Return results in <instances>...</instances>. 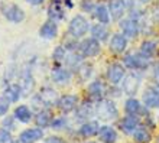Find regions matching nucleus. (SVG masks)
<instances>
[{
  "label": "nucleus",
  "instance_id": "nucleus-5",
  "mask_svg": "<svg viewBox=\"0 0 159 143\" xmlns=\"http://www.w3.org/2000/svg\"><path fill=\"white\" fill-rule=\"evenodd\" d=\"M80 52L84 55V58H94L101 52L100 41H97L96 38H84L78 45Z\"/></svg>",
  "mask_w": 159,
  "mask_h": 143
},
{
  "label": "nucleus",
  "instance_id": "nucleus-45",
  "mask_svg": "<svg viewBox=\"0 0 159 143\" xmlns=\"http://www.w3.org/2000/svg\"><path fill=\"white\" fill-rule=\"evenodd\" d=\"M83 143H98V142H93V140H87V142H83Z\"/></svg>",
  "mask_w": 159,
  "mask_h": 143
},
{
  "label": "nucleus",
  "instance_id": "nucleus-18",
  "mask_svg": "<svg viewBox=\"0 0 159 143\" xmlns=\"http://www.w3.org/2000/svg\"><path fill=\"white\" fill-rule=\"evenodd\" d=\"M51 78H52V81L57 83V84L64 85V84H68V83L71 81L72 72L70 68H64V67L57 65V67H54L51 69Z\"/></svg>",
  "mask_w": 159,
  "mask_h": 143
},
{
  "label": "nucleus",
  "instance_id": "nucleus-29",
  "mask_svg": "<svg viewBox=\"0 0 159 143\" xmlns=\"http://www.w3.org/2000/svg\"><path fill=\"white\" fill-rule=\"evenodd\" d=\"M94 17L97 19V22L98 23H103V25H107V23H110V19H111V16H110V12H109V7L106 6L104 3H97L96 7H94Z\"/></svg>",
  "mask_w": 159,
  "mask_h": 143
},
{
  "label": "nucleus",
  "instance_id": "nucleus-14",
  "mask_svg": "<svg viewBox=\"0 0 159 143\" xmlns=\"http://www.w3.org/2000/svg\"><path fill=\"white\" fill-rule=\"evenodd\" d=\"M142 103L146 109H159V88L146 87L142 93Z\"/></svg>",
  "mask_w": 159,
  "mask_h": 143
},
{
  "label": "nucleus",
  "instance_id": "nucleus-4",
  "mask_svg": "<svg viewBox=\"0 0 159 143\" xmlns=\"http://www.w3.org/2000/svg\"><path fill=\"white\" fill-rule=\"evenodd\" d=\"M142 84V77L138 71H133L130 74H126V77L121 81V91L129 97H134V94L139 91V87Z\"/></svg>",
  "mask_w": 159,
  "mask_h": 143
},
{
  "label": "nucleus",
  "instance_id": "nucleus-43",
  "mask_svg": "<svg viewBox=\"0 0 159 143\" xmlns=\"http://www.w3.org/2000/svg\"><path fill=\"white\" fill-rule=\"evenodd\" d=\"M153 16H155V19L159 22V6L155 9V13H153Z\"/></svg>",
  "mask_w": 159,
  "mask_h": 143
},
{
  "label": "nucleus",
  "instance_id": "nucleus-46",
  "mask_svg": "<svg viewBox=\"0 0 159 143\" xmlns=\"http://www.w3.org/2000/svg\"><path fill=\"white\" fill-rule=\"evenodd\" d=\"M15 143H22V142H20V140H15Z\"/></svg>",
  "mask_w": 159,
  "mask_h": 143
},
{
  "label": "nucleus",
  "instance_id": "nucleus-8",
  "mask_svg": "<svg viewBox=\"0 0 159 143\" xmlns=\"http://www.w3.org/2000/svg\"><path fill=\"white\" fill-rule=\"evenodd\" d=\"M126 77V67L120 62H113L110 64L107 68V80L111 85H119L121 84L123 78Z\"/></svg>",
  "mask_w": 159,
  "mask_h": 143
},
{
  "label": "nucleus",
  "instance_id": "nucleus-35",
  "mask_svg": "<svg viewBox=\"0 0 159 143\" xmlns=\"http://www.w3.org/2000/svg\"><path fill=\"white\" fill-rule=\"evenodd\" d=\"M67 49H65V47H62V45H59V47H57L54 49V52H52V61H54L57 65H59V64L65 62V58H67Z\"/></svg>",
  "mask_w": 159,
  "mask_h": 143
},
{
  "label": "nucleus",
  "instance_id": "nucleus-25",
  "mask_svg": "<svg viewBox=\"0 0 159 143\" xmlns=\"http://www.w3.org/2000/svg\"><path fill=\"white\" fill-rule=\"evenodd\" d=\"M39 36L43 39H55L58 36V25L54 20H46L39 28Z\"/></svg>",
  "mask_w": 159,
  "mask_h": 143
},
{
  "label": "nucleus",
  "instance_id": "nucleus-33",
  "mask_svg": "<svg viewBox=\"0 0 159 143\" xmlns=\"http://www.w3.org/2000/svg\"><path fill=\"white\" fill-rule=\"evenodd\" d=\"M75 74H77V77H78V80L81 81V83L88 81L93 75V65L91 64H88V62H83L75 69Z\"/></svg>",
  "mask_w": 159,
  "mask_h": 143
},
{
  "label": "nucleus",
  "instance_id": "nucleus-2",
  "mask_svg": "<svg viewBox=\"0 0 159 143\" xmlns=\"http://www.w3.org/2000/svg\"><path fill=\"white\" fill-rule=\"evenodd\" d=\"M90 28L91 26L83 15H75L68 23V34L74 39H81L88 34Z\"/></svg>",
  "mask_w": 159,
  "mask_h": 143
},
{
  "label": "nucleus",
  "instance_id": "nucleus-16",
  "mask_svg": "<svg viewBox=\"0 0 159 143\" xmlns=\"http://www.w3.org/2000/svg\"><path fill=\"white\" fill-rule=\"evenodd\" d=\"M100 122L98 120H88L85 123H81V126L78 127V136L84 137V139H90V137H94V136L98 135L100 132Z\"/></svg>",
  "mask_w": 159,
  "mask_h": 143
},
{
  "label": "nucleus",
  "instance_id": "nucleus-3",
  "mask_svg": "<svg viewBox=\"0 0 159 143\" xmlns=\"http://www.w3.org/2000/svg\"><path fill=\"white\" fill-rule=\"evenodd\" d=\"M123 65L133 71H143L151 65V59L145 58L140 52H129L123 56Z\"/></svg>",
  "mask_w": 159,
  "mask_h": 143
},
{
  "label": "nucleus",
  "instance_id": "nucleus-26",
  "mask_svg": "<svg viewBox=\"0 0 159 143\" xmlns=\"http://www.w3.org/2000/svg\"><path fill=\"white\" fill-rule=\"evenodd\" d=\"M2 96H3L6 100L10 101V103H17L23 94H22L20 85L16 84V83H12V84H7V87L4 88V91H3Z\"/></svg>",
  "mask_w": 159,
  "mask_h": 143
},
{
  "label": "nucleus",
  "instance_id": "nucleus-44",
  "mask_svg": "<svg viewBox=\"0 0 159 143\" xmlns=\"http://www.w3.org/2000/svg\"><path fill=\"white\" fill-rule=\"evenodd\" d=\"M140 3H143V4H146V3H149V2H152V0H139Z\"/></svg>",
  "mask_w": 159,
  "mask_h": 143
},
{
  "label": "nucleus",
  "instance_id": "nucleus-7",
  "mask_svg": "<svg viewBox=\"0 0 159 143\" xmlns=\"http://www.w3.org/2000/svg\"><path fill=\"white\" fill-rule=\"evenodd\" d=\"M119 28H120L121 34L125 35L127 39H134L140 34V25L138 20H134L132 17H126L119 22Z\"/></svg>",
  "mask_w": 159,
  "mask_h": 143
},
{
  "label": "nucleus",
  "instance_id": "nucleus-24",
  "mask_svg": "<svg viewBox=\"0 0 159 143\" xmlns=\"http://www.w3.org/2000/svg\"><path fill=\"white\" fill-rule=\"evenodd\" d=\"M52 111L51 109H42L39 111H36L34 116V122L36 124V127H41V129H46V127L51 126V122H52Z\"/></svg>",
  "mask_w": 159,
  "mask_h": 143
},
{
  "label": "nucleus",
  "instance_id": "nucleus-15",
  "mask_svg": "<svg viewBox=\"0 0 159 143\" xmlns=\"http://www.w3.org/2000/svg\"><path fill=\"white\" fill-rule=\"evenodd\" d=\"M36 94H38V97L41 98V103L43 104L45 109H51V107L57 105V103H58V100H59L58 93H57L54 88H51V87H42L41 91Z\"/></svg>",
  "mask_w": 159,
  "mask_h": 143
},
{
  "label": "nucleus",
  "instance_id": "nucleus-39",
  "mask_svg": "<svg viewBox=\"0 0 159 143\" xmlns=\"http://www.w3.org/2000/svg\"><path fill=\"white\" fill-rule=\"evenodd\" d=\"M80 7L83 12H94V7H96V3L93 2V0H81V3H80Z\"/></svg>",
  "mask_w": 159,
  "mask_h": 143
},
{
  "label": "nucleus",
  "instance_id": "nucleus-17",
  "mask_svg": "<svg viewBox=\"0 0 159 143\" xmlns=\"http://www.w3.org/2000/svg\"><path fill=\"white\" fill-rule=\"evenodd\" d=\"M17 84L20 85L22 94H23V96H29L30 91H32L35 87L34 75H32V72H30L29 68H23L20 71V77H19V83H17Z\"/></svg>",
  "mask_w": 159,
  "mask_h": 143
},
{
  "label": "nucleus",
  "instance_id": "nucleus-27",
  "mask_svg": "<svg viewBox=\"0 0 159 143\" xmlns=\"http://www.w3.org/2000/svg\"><path fill=\"white\" fill-rule=\"evenodd\" d=\"M133 142L134 143H151L152 140V132L149 130V127L146 124H140V126L133 132Z\"/></svg>",
  "mask_w": 159,
  "mask_h": 143
},
{
  "label": "nucleus",
  "instance_id": "nucleus-47",
  "mask_svg": "<svg viewBox=\"0 0 159 143\" xmlns=\"http://www.w3.org/2000/svg\"><path fill=\"white\" fill-rule=\"evenodd\" d=\"M156 143H159V136H158V139H156Z\"/></svg>",
  "mask_w": 159,
  "mask_h": 143
},
{
  "label": "nucleus",
  "instance_id": "nucleus-23",
  "mask_svg": "<svg viewBox=\"0 0 159 143\" xmlns=\"http://www.w3.org/2000/svg\"><path fill=\"white\" fill-rule=\"evenodd\" d=\"M109 48L114 54H123L127 48V38L123 34H113L109 41Z\"/></svg>",
  "mask_w": 159,
  "mask_h": 143
},
{
  "label": "nucleus",
  "instance_id": "nucleus-28",
  "mask_svg": "<svg viewBox=\"0 0 159 143\" xmlns=\"http://www.w3.org/2000/svg\"><path fill=\"white\" fill-rule=\"evenodd\" d=\"M90 34H91L93 38H96L97 41L100 42H104L107 41L110 36V30L107 28V25H103V23H96L90 28Z\"/></svg>",
  "mask_w": 159,
  "mask_h": 143
},
{
  "label": "nucleus",
  "instance_id": "nucleus-20",
  "mask_svg": "<svg viewBox=\"0 0 159 143\" xmlns=\"http://www.w3.org/2000/svg\"><path fill=\"white\" fill-rule=\"evenodd\" d=\"M87 94H88V97H90V101H96V103H98L100 100L104 98V94H106L104 84H103L100 80L91 81L87 87Z\"/></svg>",
  "mask_w": 159,
  "mask_h": 143
},
{
  "label": "nucleus",
  "instance_id": "nucleus-11",
  "mask_svg": "<svg viewBox=\"0 0 159 143\" xmlns=\"http://www.w3.org/2000/svg\"><path fill=\"white\" fill-rule=\"evenodd\" d=\"M140 117L139 116H132V114H126L121 118H119V129H120L125 135H133V132L140 126Z\"/></svg>",
  "mask_w": 159,
  "mask_h": 143
},
{
  "label": "nucleus",
  "instance_id": "nucleus-21",
  "mask_svg": "<svg viewBox=\"0 0 159 143\" xmlns=\"http://www.w3.org/2000/svg\"><path fill=\"white\" fill-rule=\"evenodd\" d=\"M107 7H109L110 16L113 20H121L123 15L127 10V3L126 0H110Z\"/></svg>",
  "mask_w": 159,
  "mask_h": 143
},
{
  "label": "nucleus",
  "instance_id": "nucleus-36",
  "mask_svg": "<svg viewBox=\"0 0 159 143\" xmlns=\"http://www.w3.org/2000/svg\"><path fill=\"white\" fill-rule=\"evenodd\" d=\"M16 117L13 116V114H10V116H4V118L2 120V127L3 129H6V130L9 132H13L15 129H16Z\"/></svg>",
  "mask_w": 159,
  "mask_h": 143
},
{
  "label": "nucleus",
  "instance_id": "nucleus-30",
  "mask_svg": "<svg viewBox=\"0 0 159 143\" xmlns=\"http://www.w3.org/2000/svg\"><path fill=\"white\" fill-rule=\"evenodd\" d=\"M64 15H65V12H64L61 3H59L58 0L52 2L51 6H49V9H48V17H49V20H54V22L62 20Z\"/></svg>",
  "mask_w": 159,
  "mask_h": 143
},
{
  "label": "nucleus",
  "instance_id": "nucleus-41",
  "mask_svg": "<svg viewBox=\"0 0 159 143\" xmlns=\"http://www.w3.org/2000/svg\"><path fill=\"white\" fill-rule=\"evenodd\" d=\"M153 80H155V84L158 85L159 88V67H156L155 71H153Z\"/></svg>",
  "mask_w": 159,
  "mask_h": 143
},
{
  "label": "nucleus",
  "instance_id": "nucleus-9",
  "mask_svg": "<svg viewBox=\"0 0 159 143\" xmlns=\"http://www.w3.org/2000/svg\"><path fill=\"white\" fill-rule=\"evenodd\" d=\"M93 116H96V110L93 107L91 101H84L74 110V120L78 123L88 122V120H91Z\"/></svg>",
  "mask_w": 159,
  "mask_h": 143
},
{
  "label": "nucleus",
  "instance_id": "nucleus-13",
  "mask_svg": "<svg viewBox=\"0 0 159 143\" xmlns=\"http://www.w3.org/2000/svg\"><path fill=\"white\" fill-rule=\"evenodd\" d=\"M45 136V132L41 127H29V129H25L19 133V137L17 140H20L22 143H36L39 140L43 139Z\"/></svg>",
  "mask_w": 159,
  "mask_h": 143
},
{
  "label": "nucleus",
  "instance_id": "nucleus-1",
  "mask_svg": "<svg viewBox=\"0 0 159 143\" xmlns=\"http://www.w3.org/2000/svg\"><path fill=\"white\" fill-rule=\"evenodd\" d=\"M96 117L98 122H114L119 120V109L116 103L110 98H103L98 103H96Z\"/></svg>",
  "mask_w": 159,
  "mask_h": 143
},
{
  "label": "nucleus",
  "instance_id": "nucleus-34",
  "mask_svg": "<svg viewBox=\"0 0 159 143\" xmlns=\"http://www.w3.org/2000/svg\"><path fill=\"white\" fill-rule=\"evenodd\" d=\"M67 127H68V117L65 114H62V116H57V117L52 118L49 129H52V130H62V129H67Z\"/></svg>",
  "mask_w": 159,
  "mask_h": 143
},
{
  "label": "nucleus",
  "instance_id": "nucleus-40",
  "mask_svg": "<svg viewBox=\"0 0 159 143\" xmlns=\"http://www.w3.org/2000/svg\"><path fill=\"white\" fill-rule=\"evenodd\" d=\"M45 143H67V142L62 137H59V136H49V137L45 139Z\"/></svg>",
  "mask_w": 159,
  "mask_h": 143
},
{
  "label": "nucleus",
  "instance_id": "nucleus-42",
  "mask_svg": "<svg viewBox=\"0 0 159 143\" xmlns=\"http://www.w3.org/2000/svg\"><path fill=\"white\" fill-rule=\"evenodd\" d=\"M29 4H32V6H39V4H42L45 0H26Z\"/></svg>",
  "mask_w": 159,
  "mask_h": 143
},
{
  "label": "nucleus",
  "instance_id": "nucleus-6",
  "mask_svg": "<svg viewBox=\"0 0 159 143\" xmlns=\"http://www.w3.org/2000/svg\"><path fill=\"white\" fill-rule=\"evenodd\" d=\"M2 13L12 23H20V22L25 20V12L17 4H13V3L2 4Z\"/></svg>",
  "mask_w": 159,
  "mask_h": 143
},
{
  "label": "nucleus",
  "instance_id": "nucleus-22",
  "mask_svg": "<svg viewBox=\"0 0 159 143\" xmlns=\"http://www.w3.org/2000/svg\"><path fill=\"white\" fill-rule=\"evenodd\" d=\"M100 143H116L119 139V133L113 126L110 124H103L100 127V132L97 135Z\"/></svg>",
  "mask_w": 159,
  "mask_h": 143
},
{
  "label": "nucleus",
  "instance_id": "nucleus-19",
  "mask_svg": "<svg viewBox=\"0 0 159 143\" xmlns=\"http://www.w3.org/2000/svg\"><path fill=\"white\" fill-rule=\"evenodd\" d=\"M13 116L16 117V120L19 123H23V124H28L34 120V110L32 107H29L28 104H19L15 107L13 110Z\"/></svg>",
  "mask_w": 159,
  "mask_h": 143
},
{
  "label": "nucleus",
  "instance_id": "nucleus-12",
  "mask_svg": "<svg viewBox=\"0 0 159 143\" xmlns=\"http://www.w3.org/2000/svg\"><path fill=\"white\" fill-rule=\"evenodd\" d=\"M125 113L132 114V116L143 117V116H148V109L143 105L142 101H139L138 98L129 97V98L125 101Z\"/></svg>",
  "mask_w": 159,
  "mask_h": 143
},
{
  "label": "nucleus",
  "instance_id": "nucleus-10",
  "mask_svg": "<svg viewBox=\"0 0 159 143\" xmlns=\"http://www.w3.org/2000/svg\"><path fill=\"white\" fill-rule=\"evenodd\" d=\"M78 104H80L78 96H75V94H64V96L59 97L57 107H58L59 111L62 114H68L71 111H74L78 107Z\"/></svg>",
  "mask_w": 159,
  "mask_h": 143
},
{
  "label": "nucleus",
  "instance_id": "nucleus-32",
  "mask_svg": "<svg viewBox=\"0 0 159 143\" xmlns=\"http://www.w3.org/2000/svg\"><path fill=\"white\" fill-rule=\"evenodd\" d=\"M156 51H158V43L155 41H151V39H146V41H143L142 45H140V49L139 52L145 56V58L151 59L152 56H155Z\"/></svg>",
  "mask_w": 159,
  "mask_h": 143
},
{
  "label": "nucleus",
  "instance_id": "nucleus-31",
  "mask_svg": "<svg viewBox=\"0 0 159 143\" xmlns=\"http://www.w3.org/2000/svg\"><path fill=\"white\" fill-rule=\"evenodd\" d=\"M84 62V55L81 52H75V51H70L65 58V64L70 69H77V68Z\"/></svg>",
  "mask_w": 159,
  "mask_h": 143
},
{
  "label": "nucleus",
  "instance_id": "nucleus-37",
  "mask_svg": "<svg viewBox=\"0 0 159 143\" xmlns=\"http://www.w3.org/2000/svg\"><path fill=\"white\" fill-rule=\"evenodd\" d=\"M0 143H15L12 132H9V130H6V129H3V127H0Z\"/></svg>",
  "mask_w": 159,
  "mask_h": 143
},
{
  "label": "nucleus",
  "instance_id": "nucleus-38",
  "mask_svg": "<svg viewBox=\"0 0 159 143\" xmlns=\"http://www.w3.org/2000/svg\"><path fill=\"white\" fill-rule=\"evenodd\" d=\"M10 101L9 100H6L3 96L0 97V117H4L6 114H7V111H9V109H10Z\"/></svg>",
  "mask_w": 159,
  "mask_h": 143
}]
</instances>
